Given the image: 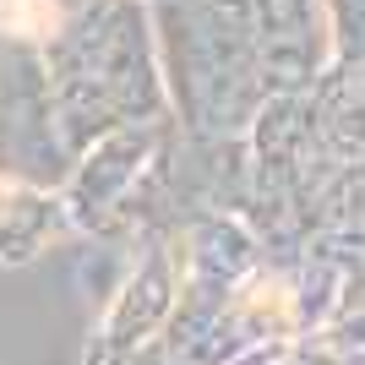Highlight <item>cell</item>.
Returning <instances> with one entry per match:
<instances>
[{"instance_id": "obj_1", "label": "cell", "mask_w": 365, "mask_h": 365, "mask_svg": "<svg viewBox=\"0 0 365 365\" xmlns=\"http://www.w3.org/2000/svg\"><path fill=\"white\" fill-rule=\"evenodd\" d=\"M240 305L251 311V322H262V327H294V289L284 284V278H257L251 289L240 294Z\"/></svg>"}, {"instance_id": "obj_2", "label": "cell", "mask_w": 365, "mask_h": 365, "mask_svg": "<svg viewBox=\"0 0 365 365\" xmlns=\"http://www.w3.org/2000/svg\"><path fill=\"white\" fill-rule=\"evenodd\" d=\"M61 28V6L55 0H0V33L11 38H49Z\"/></svg>"}]
</instances>
